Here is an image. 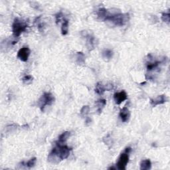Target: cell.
Masks as SVG:
<instances>
[{
	"instance_id": "6da1fadb",
	"label": "cell",
	"mask_w": 170,
	"mask_h": 170,
	"mask_svg": "<svg viewBox=\"0 0 170 170\" xmlns=\"http://www.w3.org/2000/svg\"><path fill=\"white\" fill-rule=\"evenodd\" d=\"M71 148L63 144H57V146L52 150L48 156V161L52 163H57L60 161L67 159L70 155Z\"/></svg>"
},
{
	"instance_id": "7a4b0ae2",
	"label": "cell",
	"mask_w": 170,
	"mask_h": 170,
	"mask_svg": "<svg viewBox=\"0 0 170 170\" xmlns=\"http://www.w3.org/2000/svg\"><path fill=\"white\" fill-rule=\"evenodd\" d=\"M130 19L128 13H112L108 11L104 21H109L116 26H123L126 25Z\"/></svg>"
},
{
	"instance_id": "3957f363",
	"label": "cell",
	"mask_w": 170,
	"mask_h": 170,
	"mask_svg": "<svg viewBox=\"0 0 170 170\" xmlns=\"http://www.w3.org/2000/svg\"><path fill=\"white\" fill-rule=\"evenodd\" d=\"M28 25L25 22L21 21L18 18H15L12 25V31L13 36L15 37H19L21 33L25 31Z\"/></svg>"
},
{
	"instance_id": "277c9868",
	"label": "cell",
	"mask_w": 170,
	"mask_h": 170,
	"mask_svg": "<svg viewBox=\"0 0 170 170\" xmlns=\"http://www.w3.org/2000/svg\"><path fill=\"white\" fill-rule=\"evenodd\" d=\"M55 100V98L51 93L49 92H45L42 95V97L40 98L39 100V108L42 112L45 110L46 106H51Z\"/></svg>"
},
{
	"instance_id": "5b68a950",
	"label": "cell",
	"mask_w": 170,
	"mask_h": 170,
	"mask_svg": "<svg viewBox=\"0 0 170 170\" xmlns=\"http://www.w3.org/2000/svg\"><path fill=\"white\" fill-rule=\"evenodd\" d=\"M131 151L130 148H126L124 152L120 154L118 162L116 163L117 168L120 170H124L126 168L129 162V154Z\"/></svg>"
},
{
	"instance_id": "8992f818",
	"label": "cell",
	"mask_w": 170,
	"mask_h": 170,
	"mask_svg": "<svg viewBox=\"0 0 170 170\" xmlns=\"http://www.w3.org/2000/svg\"><path fill=\"white\" fill-rule=\"evenodd\" d=\"M80 33H81V35L83 37H85L86 39V47H87L88 50H93L96 45V39L94 36L92 35V34L88 33L86 31H82Z\"/></svg>"
},
{
	"instance_id": "52a82bcc",
	"label": "cell",
	"mask_w": 170,
	"mask_h": 170,
	"mask_svg": "<svg viewBox=\"0 0 170 170\" xmlns=\"http://www.w3.org/2000/svg\"><path fill=\"white\" fill-rule=\"evenodd\" d=\"M31 54V50L29 47H23L20 49L17 52V58L23 62H27L28 61L29 55Z\"/></svg>"
},
{
	"instance_id": "ba28073f",
	"label": "cell",
	"mask_w": 170,
	"mask_h": 170,
	"mask_svg": "<svg viewBox=\"0 0 170 170\" xmlns=\"http://www.w3.org/2000/svg\"><path fill=\"white\" fill-rule=\"evenodd\" d=\"M114 86L113 85H104L103 83L99 82H98L95 87V92L99 95H103L104 92L106 91H110L113 89Z\"/></svg>"
},
{
	"instance_id": "9c48e42d",
	"label": "cell",
	"mask_w": 170,
	"mask_h": 170,
	"mask_svg": "<svg viewBox=\"0 0 170 170\" xmlns=\"http://www.w3.org/2000/svg\"><path fill=\"white\" fill-rule=\"evenodd\" d=\"M168 101V98H167L165 94L159 95L155 98L150 100V104L153 107H155L157 105H161L165 104L166 102Z\"/></svg>"
},
{
	"instance_id": "30bf717a",
	"label": "cell",
	"mask_w": 170,
	"mask_h": 170,
	"mask_svg": "<svg viewBox=\"0 0 170 170\" xmlns=\"http://www.w3.org/2000/svg\"><path fill=\"white\" fill-rule=\"evenodd\" d=\"M114 99L115 101V103L118 105H120L124 101L128 99V95L124 91H122L120 92H117L114 95Z\"/></svg>"
},
{
	"instance_id": "8fae6325",
	"label": "cell",
	"mask_w": 170,
	"mask_h": 170,
	"mask_svg": "<svg viewBox=\"0 0 170 170\" xmlns=\"http://www.w3.org/2000/svg\"><path fill=\"white\" fill-rule=\"evenodd\" d=\"M120 117L123 122H128L130 118V112L128 108H123L120 112Z\"/></svg>"
},
{
	"instance_id": "7c38bea8",
	"label": "cell",
	"mask_w": 170,
	"mask_h": 170,
	"mask_svg": "<svg viewBox=\"0 0 170 170\" xmlns=\"http://www.w3.org/2000/svg\"><path fill=\"white\" fill-rule=\"evenodd\" d=\"M106 105V100L105 99H100L96 102V106H97V112L98 114H100L103 112V110Z\"/></svg>"
},
{
	"instance_id": "4fadbf2b",
	"label": "cell",
	"mask_w": 170,
	"mask_h": 170,
	"mask_svg": "<svg viewBox=\"0 0 170 170\" xmlns=\"http://www.w3.org/2000/svg\"><path fill=\"white\" fill-rule=\"evenodd\" d=\"M162 61H154V62H149L147 64V70L149 72L153 70H156L159 69L160 64L162 63Z\"/></svg>"
},
{
	"instance_id": "5bb4252c",
	"label": "cell",
	"mask_w": 170,
	"mask_h": 170,
	"mask_svg": "<svg viewBox=\"0 0 170 170\" xmlns=\"http://www.w3.org/2000/svg\"><path fill=\"white\" fill-rule=\"evenodd\" d=\"M76 63L80 66H83L85 64V55L82 52H78L76 55Z\"/></svg>"
},
{
	"instance_id": "9a60e30c",
	"label": "cell",
	"mask_w": 170,
	"mask_h": 170,
	"mask_svg": "<svg viewBox=\"0 0 170 170\" xmlns=\"http://www.w3.org/2000/svg\"><path fill=\"white\" fill-rule=\"evenodd\" d=\"M114 56V52L110 49H106L102 53V57L105 61H109Z\"/></svg>"
},
{
	"instance_id": "2e32d148",
	"label": "cell",
	"mask_w": 170,
	"mask_h": 170,
	"mask_svg": "<svg viewBox=\"0 0 170 170\" xmlns=\"http://www.w3.org/2000/svg\"><path fill=\"white\" fill-rule=\"evenodd\" d=\"M141 170H148L151 168V162L150 160H144L140 162Z\"/></svg>"
},
{
	"instance_id": "e0dca14e",
	"label": "cell",
	"mask_w": 170,
	"mask_h": 170,
	"mask_svg": "<svg viewBox=\"0 0 170 170\" xmlns=\"http://www.w3.org/2000/svg\"><path fill=\"white\" fill-rule=\"evenodd\" d=\"M69 20L67 19H63V22L61 27V33L63 35H66L69 32Z\"/></svg>"
},
{
	"instance_id": "ac0fdd59",
	"label": "cell",
	"mask_w": 170,
	"mask_h": 170,
	"mask_svg": "<svg viewBox=\"0 0 170 170\" xmlns=\"http://www.w3.org/2000/svg\"><path fill=\"white\" fill-rule=\"evenodd\" d=\"M70 132H64L63 134L60 135V136L58 137V143L59 144H63L64 142H66V141L68 140V138L70 137Z\"/></svg>"
},
{
	"instance_id": "d6986e66",
	"label": "cell",
	"mask_w": 170,
	"mask_h": 170,
	"mask_svg": "<svg viewBox=\"0 0 170 170\" xmlns=\"http://www.w3.org/2000/svg\"><path fill=\"white\" fill-rule=\"evenodd\" d=\"M108 10L106 9H105L104 7L102 8H99L97 11V14L98 15V17L99 19H100L101 20H104V18L106 17V15L107 14Z\"/></svg>"
},
{
	"instance_id": "ffe728a7",
	"label": "cell",
	"mask_w": 170,
	"mask_h": 170,
	"mask_svg": "<svg viewBox=\"0 0 170 170\" xmlns=\"http://www.w3.org/2000/svg\"><path fill=\"white\" fill-rule=\"evenodd\" d=\"M33 80V77L31 75H26L22 78L23 83L25 85L31 84Z\"/></svg>"
},
{
	"instance_id": "44dd1931",
	"label": "cell",
	"mask_w": 170,
	"mask_h": 170,
	"mask_svg": "<svg viewBox=\"0 0 170 170\" xmlns=\"http://www.w3.org/2000/svg\"><path fill=\"white\" fill-rule=\"evenodd\" d=\"M90 112V107L88 105H85L83 106L82 108L80 110V115L82 116H86Z\"/></svg>"
},
{
	"instance_id": "7402d4cb",
	"label": "cell",
	"mask_w": 170,
	"mask_h": 170,
	"mask_svg": "<svg viewBox=\"0 0 170 170\" xmlns=\"http://www.w3.org/2000/svg\"><path fill=\"white\" fill-rule=\"evenodd\" d=\"M36 162H37V158H36V157H33V158L29 160L28 162H27L25 165V166L27 167V168H28L29 169L32 168H33L34 166H35V163H36Z\"/></svg>"
},
{
	"instance_id": "603a6c76",
	"label": "cell",
	"mask_w": 170,
	"mask_h": 170,
	"mask_svg": "<svg viewBox=\"0 0 170 170\" xmlns=\"http://www.w3.org/2000/svg\"><path fill=\"white\" fill-rule=\"evenodd\" d=\"M162 20L166 23H168V25L169 24L170 22V14L169 12L168 13H163L162 15Z\"/></svg>"
},
{
	"instance_id": "cb8c5ba5",
	"label": "cell",
	"mask_w": 170,
	"mask_h": 170,
	"mask_svg": "<svg viewBox=\"0 0 170 170\" xmlns=\"http://www.w3.org/2000/svg\"><path fill=\"white\" fill-rule=\"evenodd\" d=\"M40 19H41V16H39L35 20V22L37 23V27H38L39 30L40 31H43V29H44L45 25H44V24H43V23L41 22V21H39Z\"/></svg>"
},
{
	"instance_id": "d4e9b609",
	"label": "cell",
	"mask_w": 170,
	"mask_h": 170,
	"mask_svg": "<svg viewBox=\"0 0 170 170\" xmlns=\"http://www.w3.org/2000/svg\"><path fill=\"white\" fill-rule=\"evenodd\" d=\"M55 17H56V23L57 24L59 23L61 20L62 19V18H63V13H62V12L58 13L56 15H55Z\"/></svg>"
},
{
	"instance_id": "484cf974",
	"label": "cell",
	"mask_w": 170,
	"mask_h": 170,
	"mask_svg": "<svg viewBox=\"0 0 170 170\" xmlns=\"http://www.w3.org/2000/svg\"><path fill=\"white\" fill-rule=\"evenodd\" d=\"M91 119L90 118H86L85 120V125L86 126H88L91 124Z\"/></svg>"
}]
</instances>
